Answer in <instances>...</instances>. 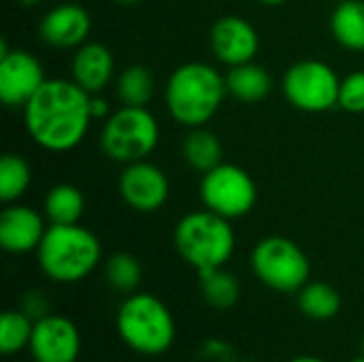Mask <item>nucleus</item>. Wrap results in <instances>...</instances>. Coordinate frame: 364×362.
<instances>
[{
	"label": "nucleus",
	"mask_w": 364,
	"mask_h": 362,
	"mask_svg": "<svg viewBox=\"0 0 364 362\" xmlns=\"http://www.w3.org/2000/svg\"><path fill=\"white\" fill-rule=\"evenodd\" d=\"M350 362H364V356H360V358H354V361H350Z\"/></svg>",
	"instance_id": "obj_34"
},
{
	"label": "nucleus",
	"mask_w": 364,
	"mask_h": 362,
	"mask_svg": "<svg viewBox=\"0 0 364 362\" xmlns=\"http://www.w3.org/2000/svg\"><path fill=\"white\" fill-rule=\"evenodd\" d=\"M34 331V320L21 309H9L0 318V352L13 356L21 350H28Z\"/></svg>",
	"instance_id": "obj_25"
},
{
	"label": "nucleus",
	"mask_w": 364,
	"mask_h": 362,
	"mask_svg": "<svg viewBox=\"0 0 364 362\" xmlns=\"http://www.w3.org/2000/svg\"><path fill=\"white\" fill-rule=\"evenodd\" d=\"M337 2H343V0H337Z\"/></svg>",
	"instance_id": "obj_36"
},
{
	"label": "nucleus",
	"mask_w": 364,
	"mask_h": 362,
	"mask_svg": "<svg viewBox=\"0 0 364 362\" xmlns=\"http://www.w3.org/2000/svg\"><path fill=\"white\" fill-rule=\"evenodd\" d=\"M258 2H262V4H267V6H279V4H284V2H288V0H258Z\"/></svg>",
	"instance_id": "obj_31"
},
{
	"label": "nucleus",
	"mask_w": 364,
	"mask_h": 362,
	"mask_svg": "<svg viewBox=\"0 0 364 362\" xmlns=\"http://www.w3.org/2000/svg\"><path fill=\"white\" fill-rule=\"evenodd\" d=\"M339 107L348 113H364V70H354L341 79Z\"/></svg>",
	"instance_id": "obj_27"
},
{
	"label": "nucleus",
	"mask_w": 364,
	"mask_h": 362,
	"mask_svg": "<svg viewBox=\"0 0 364 362\" xmlns=\"http://www.w3.org/2000/svg\"><path fill=\"white\" fill-rule=\"evenodd\" d=\"M90 109H92V117H94V119L109 117V102H107L100 94H92Z\"/></svg>",
	"instance_id": "obj_29"
},
{
	"label": "nucleus",
	"mask_w": 364,
	"mask_h": 362,
	"mask_svg": "<svg viewBox=\"0 0 364 362\" xmlns=\"http://www.w3.org/2000/svg\"><path fill=\"white\" fill-rule=\"evenodd\" d=\"M105 277L111 290L119 294H132L139 290L143 280V267L130 252H115L105 262Z\"/></svg>",
	"instance_id": "obj_24"
},
{
	"label": "nucleus",
	"mask_w": 364,
	"mask_h": 362,
	"mask_svg": "<svg viewBox=\"0 0 364 362\" xmlns=\"http://www.w3.org/2000/svg\"><path fill=\"white\" fill-rule=\"evenodd\" d=\"M21 6H36V4H41L43 0H17Z\"/></svg>",
	"instance_id": "obj_32"
},
{
	"label": "nucleus",
	"mask_w": 364,
	"mask_h": 362,
	"mask_svg": "<svg viewBox=\"0 0 364 362\" xmlns=\"http://www.w3.org/2000/svg\"><path fill=\"white\" fill-rule=\"evenodd\" d=\"M200 201L205 209L226 220H237L247 215L256 207L258 188L245 169L222 162L203 175Z\"/></svg>",
	"instance_id": "obj_9"
},
{
	"label": "nucleus",
	"mask_w": 364,
	"mask_h": 362,
	"mask_svg": "<svg viewBox=\"0 0 364 362\" xmlns=\"http://www.w3.org/2000/svg\"><path fill=\"white\" fill-rule=\"evenodd\" d=\"M282 90L292 107L305 113H324L339 107L341 79L322 60H301L286 70Z\"/></svg>",
	"instance_id": "obj_8"
},
{
	"label": "nucleus",
	"mask_w": 364,
	"mask_h": 362,
	"mask_svg": "<svg viewBox=\"0 0 364 362\" xmlns=\"http://www.w3.org/2000/svg\"><path fill=\"white\" fill-rule=\"evenodd\" d=\"M198 286H200V294L205 303L215 309H230L237 305L241 297L239 280L224 267L198 273Z\"/></svg>",
	"instance_id": "obj_23"
},
{
	"label": "nucleus",
	"mask_w": 364,
	"mask_h": 362,
	"mask_svg": "<svg viewBox=\"0 0 364 362\" xmlns=\"http://www.w3.org/2000/svg\"><path fill=\"white\" fill-rule=\"evenodd\" d=\"M45 233L43 215L28 205H9L0 213V247L9 254L36 252Z\"/></svg>",
	"instance_id": "obj_15"
},
{
	"label": "nucleus",
	"mask_w": 364,
	"mask_h": 362,
	"mask_svg": "<svg viewBox=\"0 0 364 362\" xmlns=\"http://www.w3.org/2000/svg\"><path fill=\"white\" fill-rule=\"evenodd\" d=\"M21 312H23V314H28L34 322H36L38 318H43V316L51 314V312H49V303H47V299H45L38 290H32V292H28V294H26Z\"/></svg>",
	"instance_id": "obj_28"
},
{
	"label": "nucleus",
	"mask_w": 364,
	"mask_h": 362,
	"mask_svg": "<svg viewBox=\"0 0 364 362\" xmlns=\"http://www.w3.org/2000/svg\"><path fill=\"white\" fill-rule=\"evenodd\" d=\"M288 362H326L322 361V358H318V356H296V358H292V361Z\"/></svg>",
	"instance_id": "obj_30"
},
{
	"label": "nucleus",
	"mask_w": 364,
	"mask_h": 362,
	"mask_svg": "<svg viewBox=\"0 0 364 362\" xmlns=\"http://www.w3.org/2000/svg\"><path fill=\"white\" fill-rule=\"evenodd\" d=\"M160 141V124L147 107H119L100 132V147L113 160L132 164L145 160Z\"/></svg>",
	"instance_id": "obj_6"
},
{
	"label": "nucleus",
	"mask_w": 364,
	"mask_h": 362,
	"mask_svg": "<svg viewBox=\"0 0 364 362\" xmlns=\"http://www.w3.org/2000/svg\"><path fill=\"white\" fill-rule=\"evenodd\" d=\"M92 94L68 79H47L23 107L30 139L53 154L75 149L92 124Z\"/></svg>",
	"instance_id": "obj_1"
},
{
	"label": "nucleus",
	"mask_w": 364,
	"mask_h": 362,
	"mask_svg": "<svg viewBox=\"0 0 364 362\" xmlns=\"http://www.w3.org/2000/svg\"><path fill=\"white\" fill-rule=\"evenodd\" d=\"M32 181L30 164L19 154H4L0 160V201L15 203L26 194Z\"/></svg>",
	"instance_id": "obj_26"
},
{
	"label": "nucleus",
	"mask_w": 364,
	"mask_h": 362,
	"mask_svg": "<svg viewBox=\"0 0 364 362\" xmlns=\"http://www.w3.org/2000/svg\"><path fill=\"white\" fill-rule=\"evenodd\" d=\"M117 188L122 201L139 213H154L162 209L171 194L166 173L147 160L126 164L119 175Z\"/></svg>",
	"instance_id": "obj_11"
},
{
	"label": "nucleus",
	"mask_w": 364,
	"mask_h": 362,
	"mask_svg": "<svg viewBox=\"0 0 364 362\" xmlns=\"http://www.w3.org/2000/svg\"><path fill=\"white\" fill-rule=\"evenodd\" d=\"M226 87L228 94L241 102H260L269 96L273 87V79L264 66L256 62H245L228 70Z\"/></svg>",
	"instance_id": "obj_17"
},
{
	"label": "nucleus",
	"mask_w": 364,
	"mask_h": 362,
	"mask_svg": "<svg viewBox=\"0 0 364 362\" xmlns=\"http://www.w3.org/2000/svg\"><path fill=\"white\" fill-rule=\"evenodd\" d=\"M28 352L34 362H77L81 335L77 324L60 314H47L34 322Z\"/></svg>",
	"instance_id": "obj_12"
},
{
	"label": "nucleus",
	"mask_w": 364,
	"mask_h": 362,
	"mask_svg": "<svg viewBox=\"0 0 364 362\" xmlns=\"http://www.w3.org/2000/svg\"><path fill=\"white\" fill-rule=\"evenodd\" d=\"M156 92L154 73L143 64L126 66L115 81V96L124 107H147Z\"/></svg>",
	"instance_id": "obj_22"
},
{
	"label": "nucleus",
	"mask_w": 364,
	"mask_h": 362,
	"mask_svg": "<svg viewBox=\"0 0 364 362\" xmlns=\"http://www.w3.org/2000/svg\"><path fill=\"white\" fill-rule=\"evenodd\" d=\"M363 350H364V337H363Z\"/></svg>",
	"instance_id": "obj_35"
},
{
	"label": "nucleus",
	"mask_w": 364,
	"mask_h": 362,
	"mask_svg": "<svg viewBox=\"0 0 364 362\" xmlns=\"http://www.w3.org/2000/svg\"><path fill=\"white\" fill-rule=\"evenodd\" d=\"M222 141L215 132H211L205 126L190 128V132L183 137L181 143V156L183 160L198 173H209L218 164H222Z\"/></svg>",
	"instance_id": "obj_18"
},
{
	"label": "nucleus",
	"mask_w": 364,
	"mask_h": 362,
	"mask_svg": "<svg viewBox=\"0 0 364 362\" xmlns=\"http://www.w3.org/2000/svg\"><path fill=\"white\" fill-rule=\"evenodd\" d=\"M117 4H124V6H130V4H139L141 0H115Z\"/></svg>",
	"instance_id": "obj_33"
},
{
	"label": "nucleus",
	"mask_w": 364,
	"mask_h": 362,
	"mask_svg": "<svg viewBox=\"0 0 364 362\" xmlns=\"http://www.w3.org/2000/svg\"><path fill=\"white\" fill-rule=\"evenodd\" d=\"M226 94V77L205 62H186L177 66L164 87L171 117L186 128L205 126L220 111Z\"/></svg>",
	"instance_id": "obj_2"
},
{
	"label": "nucleus",
	"mask_w": 364,
	"mask_h": 362,
	"mask_svg": "<svg viewBox=\"0 0 364 362\" xmlns=\"http://www.w3.org/2000/svg\"><path fill=\"white\" fill-rule=\"evenodd\" d=\"M254 275L279 294L299 292L311 275V262L301 245L282 235L264 237L250 256Z\"/></svg>",
	"instance_id": "obj_7"
},
{
	"label": "nucleus",
	"mask_w": 364,
	"mask_h": 362,
	"mask_svg": "<svg viewBox=\"0 0 364 362\" xmlns=\"http://www.w3.org/2000/svg\"><path fill=\"white\" fill-rule=\"evenodd\" d=\"M43 209L51 224H79L85 213V196L73 183H58L47 192Z\"/></svg>",
	"instance_id": "obj_21"
},
{
	"label": "nucleus",
	"mask_w": 364,
	"mask_h": 362,
	"mask_svg": "<svg viewBox=\"0 0 364 362\" xmlns=\"http://www.w3.org/2000/svg\"><path fill=\"white\" fill-rule=\"evenodd\" d=\"M115 60L107 45L83 43L73 58V81L87 94H100L113 79Z\"/></svg>",
	"instance_id": "obj_16"
},
{
	"label": "nucleus",
	"mask_w": 364,
	"mask_h": 362,
	"mask_svg": "<svg viewBox=\"0 0 364 362\" xmlns=\"http://www.w3.org/2000/svg\"><path fill=\"white\" fill-rule=\"evenodd\" d=\"M331 32L341 47L364 51V0L339 2L331 15Z\"/></svg>",
	"instance_id": "obj_19"
},
{
	"label": "nucleus",
	"mask_w": 364,
	"mask_h": 362,
	"mask_svg": "<svg viewBox=\"0 0 364 362\" xmlns=\"http://www.w3.org/2000/svg\"><path fill=\"white\" fill-rule=\"evenodd\" d=\"M73 2H79V0H73Z\"/></svg>",
	"instance_id": "obj_37"
},
{
	"label": "nucleus",
	"mask_w": 364,
	"mask_h": 362,
	"mask_svg": "<svg viewBox=\"0 0 364 362\" xmlns=\"http://www.w3.org/2000/svg\"><path fill=\"white\" fill-rule=\"evenodd\" d=\"M90 30L92 17L87 9L73 0L49 9L38 23L41 38L55 49L81 47L83 43H87Z\"/></svg>",
	"instance_id": "obj_14"
},
{
	"label": "nucleus",
	"mask_w": 364,
	"mask_h": 362,
	"mask_svg": "<svg viewBox=\"0 0 364 362\" xmlns=\"http://www.w3.org/2000/svg\"><path fill=\"white\" fill-rule=\"evenodd\" d=\"M299 309L314 322H328L341 312V294L326 282H307L299 290Z\"/></svg>",
	"instance_id": "obj_20"
},
{
	"label": "nucleus",
	"mask_w": 364,
	"mask_h": 362,
	"mask_svg": "<svg viewBox=\"0 0 364 362\" xmlns=\"http://www.w3.org/2000/svg\"><path fill=\"white\" fill-rule=\"evenodd\" d=\"M115 329L119 339L141 356L166 354L177 337V326L166 303L149 292H132L117 307Z\"/></svg>",
	"instance_id": "obj_4"
},
{
	"label": "nucleus",
	"mask_w": 364,
	"mask_h": 362,
	"mask_svg": "<svg viewBox=\"0 0 364 362\" xmlns=\"http://www.w3.org/2000/svg\"><path fill=\"white\" fill-rule=\"evenodd\" d=\"M209 41H211L213 55L228 68L245 62H254L260 49L258 30L245 17L239 15L220 17L211 28Z\"/></svg>",
	"instance_id": "obj_13"
},
{
	"label": "nucleus",
	"mask_w": 364,
	"mask_h": 362,
	"mask_svg": "<svg viewBox=\"0 0 364 362\" xmlns=\"http://www.w3.org/2000/svg\"><path fill=\"white\" fill-rule=\"evenodd\" d=\"M38 267L51 282L75 284L90 277L102 260L98 237L79 224H51L36 250Z\"/></svg>",
	"instance_id": "obj_3"
},
{
	"label": "nucleus",
	"mask_w": 364,
	"mask_h": 362,
	"mask_svg": "<svg viewBox=\"0 0 364 362\" xmlns=\"http://www.w3.org/2000/svg\"><path fill=\"white\" fill-rule=\"evenodd\" d=\"M43 64L26 49H9L0 41V100L6 107H26V102L45 83Z\"/></svg>",
	"instance_id": "obj_10"
},
{
	"label": "nucleus",
	"mask_w": 364,
	"mask_h": 362,
	"mask_svg": "<svg viewBox=\"0 0 364 362\" xmlns=\"http://www.w3.org/2000/svg\"><path fill=\"white\" fill-rule=\"evenodd\" d=\"M237 245L230 220L203 209L183 215L175 226V247L179 256L196 271L226 267Z\"/></svg>",
	"instance_id": "obj_5"
}]
</instances>
